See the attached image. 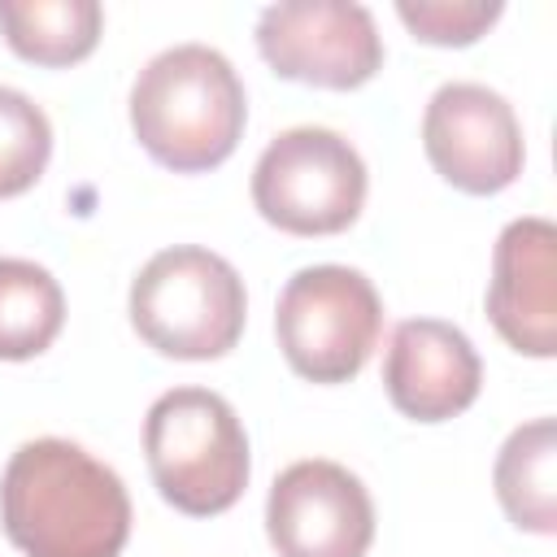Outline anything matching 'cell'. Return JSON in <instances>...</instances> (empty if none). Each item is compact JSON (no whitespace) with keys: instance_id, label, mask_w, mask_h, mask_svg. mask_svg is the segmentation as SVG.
Masks as SVG:
<instances>
[{"instance_id":"6da1fadb","label":"cell","mask_w":557,"mask_h":557,"mask_svg":"<svg viewBox=\"0 0 557 557\" xmlns=\"http://www.w3.org/2000/svg\"><path fill=\"white\" fill-rule=\"evenodd\" d=\"M0 527L22 557H122L131 496L122 474L83 444L39 435L0 474Z\"/></svg>"},{"instance_id":"7a4b0ae2","label":"cell","mask_w":557,"mask_h":557,"mask_svg":"<svg viewBox=\"0 0 557 557\" xmlns=\"http://www.w3.org/2000/svg\"><path fill=\"white\" fill-rule=\"evenodd\" d=\"M131 131L139 148L174 170H218L244 139L248 96L235 65L209 44H174L157 52L131 83Z\"/></svg>"},{"instance_id":"3957f363","label":"cell","mask_w":557,"mask_h":557,"mask_svg":"<svg viewBox=\"0 0 557 557\" xmlns=\"http://www.w3.org/2000/svg\"><path fill=\"white\" fill-rule=\"evenodd\" d=\"M144 461L161 500L187 518L226 513L252 474L248 431L209 387H170L148 405Z\"/></svg>"},{"instance_id":"277c9868","label":"cell","mask_w":557,"mask_h":557,"mask_svg":"<svg viewBox=\"0 0 557 557\" xmlns=\"http://www.w3.org/2000/svg\"><path fill=\"white\" fill-rule=\"evenodd\" d=\"M126 313L152 352L174 361H218L244 335L248 292L226 257L200 244H178L139 265Z\"/></svg>"},{"instance_id":"5b68a950","label":"cell","mask_w":557,"mask_h":557,"mask_svg":"<svg viewBox=\"0 0 557 557\" xmlns=\"http://www.w3.org/2000/svg\"><path fill=\"white\" fill-rule=\"evenodd\" d=\"M274 335L305 383H348L366 370L383 335V300L352 265L296 270L274 305Z\"/></svg>"},{"instance_id":"8992f818","label":"cell","mask_w":557,"mask_h":557,"mask_svg":"<svg viewBox=\"0 0 557 557\" xmlns=\"http://www.w3.org/2000/svg\"><path fill=\"white\" fill-rule=\"evenodd\" d=\"M366 161L331 126L278 131L252 165V205L283 235L318 239L348 231L366 209Z\"/></svg>"},{"instance_id":"52a82bcc","label":"cell","mask_w":557,"mask_h":557,"mask_svg":"<svg viewBox=\"0 0 557 557\" xmlns=\"http://www.w3.org/2000/svg\"><path fill=\"white\" fill-rule=\"evenodd\" d=\"M257 52L278 78L322 91H357L383 70L374 13L348 0H287L261 9Z\"/></svg>"},{"instance_id":"ba28073f","label":"cell","mask_w":557,"mask_h":557,"mask_svg":"<svg viewBox=\"0 0 557 557\" xmlns=\"http://www.w3.org/2000/svg\"><path fill=\"white\" fill-rule=\"evenodd\" d=\"M422 148L431 170L466 196L505 191L527 161L513 104L483 83H444L426 100Z\"/></svg>"},{"instance_id":"9c48e42d","label":"cell","mask_w":557,"mask_h":557,"mask_svg":"<svg viewBox=\"0 0 557 557\" xmlns=\"http://www.w3.org/2000/svg\"><path fill=\"white\" fill-rule=\"evenodd\" d=\"M265 535L278 557H366L374 544V500L348 466L305 457L270 483Z\"/></svg>"},{"instance_id":"30bf717a","label":"cell","mask_w":557,"mask_h":557,"mask_svg":"<svg viewBox=\"0 0 557 557\" xmlns=\"http://www.w3.org/2000/svg\"><path fill=\"white\" fill-rule=\"evenodd\" d=\"M487 318L513 352L535 361L557 352V226L548 218H513L496 235Z\"/></svg>"},{"instance_id":"8fae6325","label":"cell","mask_w":557,"mask_h":557,"mask_svg":"<svg viewBox=\"0 0 557 557\" xmlns=\"http://www.w3.org/2000/svg\"><path fill=\"white\" fill-rule=\"evenodd\" d=\"M383 387L392 409L409 422H448L479 400L483 361L461 326L440 318H409L392 331Z\"/></svg>"},{"instance_id":"7c38bea8","label":"cell","mask_w":557,"mask_h":557,"mask_svg":"<svg viewBox=\"0 0 557 557\" xmlns=\"http://www.w3.org/2000/svg\"><path fill=\"white\" fill-rule=\"evenodd\" d=\"M496 500L505 518L527 535L557 531V426L553 418H531L509 431L492 466Z\"/></svg>"},{"instance_id":"4fadbf2b","label":"cell","mask_w":557,"mask_h":557,"mask_svg":"<svg viewBox=\"0 0 557 557\" xmlns=\"http://www.w3.org/2000/svg\"><path fill=\"white\" fill-rule=\"evenodd\" d=\"M104 9L96 0H0L4 44L44 70H70L100 44Z\"/></svg>"},{"instance_id":"5bb4252c","label":"cell","mask_w":557,"mask_h":557,"mask_svg":"<svg viewBox=\"0 0 557 557\" xmlns=\"http://www.w3.org/2000/svg\"><path fill=\"white\" fill-rule=\"evenodd\" d=\"M65 326V292L52 270L26 257H0V361H30Z\"/></svg>"},{"instance_id":"9a60e30c","label":"cell","mask_w":557,"mask_h":557,"mask_svg":"<svg viewBox=\"0 0 557 557\" xmlns=\"http://www.w3.org/2000/svg\"><path fill=\"white\" fill-rule=\"evenodd\" d=\"M52 157L48 113L17 87H0V200L30 191Z\"/></svg>"},{"instance_id":"2e32d148","label":"cell","mask_w":557,"mask_h":557,"mask_svg":"<svg viewBox=\"0 0 557 557\" xmlns=\"http://www.w3.org/2000/svg\"><path fill=\"white\" fill-rule=\"evenodd\" d=\"M505 4L500 0H400L396 17L418 44L431 48H470L479 44L496 22Z\"/></svg>"}]
</instances>
